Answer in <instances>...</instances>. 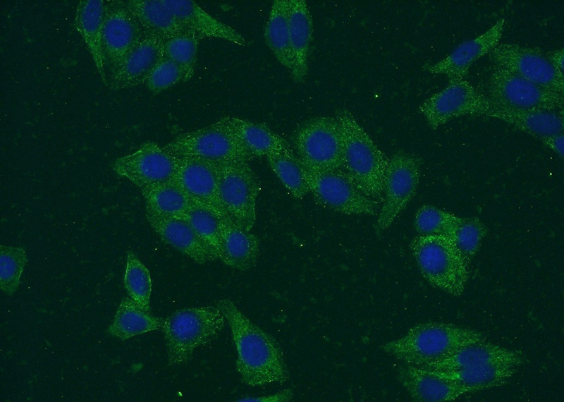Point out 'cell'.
<instances>
[{"instance_id":"obj_1","label":"cell","mask_w":564,"mask_h":402,"mask_svg":"<svg viewBox=\"0 0 564 402\" xmlns=\"http://www.w3.org/2000/svg\"><path fill=\"white\" fill-rule=\"evenodd\" d=\"M216 305L231 329L241 381L250 386L286 382L289 372L277 340L252 322L231 300L221 299Z\"/></svg>"},{"instance_id":"obj_2","label":"cell","mask_w":564,"mask_h":402,"mask_svg":"<svg viewBox=\"0 0 564 402\" xmlns=\"http://www.w3.org/2000/svg\"><path fill=\"white\" fill-rule=\"evenodd\" d=\"M335 118L342 135V169L362 194L381 205L389 158L350 110L337 109Z\"/></svg>"},{"instance_id":"obj_3","label":"cell","mask_w":564,"mask_h":402,"mask_svg":"<svg viewBox=\"0 0 564 402\" xmlns=\"http://www.w3.org/2000/svg\"><path fill=\"white\" fill-rule=\"evenodd\" d=\"M486 340L479 331L447 322H427L410 327L381 350L403 364L424 367L445 358L458 348Z\"/></svg>"},{"instance_id":"obj_4","label":"cell","mask_w":564,"mask_h":402,"mask_svg":"<svg viewBox=\"0 0 564 402\" xmlns=\"http://www.w3.org/2000/svg\"><path fill=\"white\" fill-rule=\"evenodd\" d=\"M226 318L215 305L178 310L164 319L161 330L167 348L168 363H185L194 351L212 341L223 329Z\"/></svg>"},{"instance_id":"obj_5","label":"cell","mask_w":564,"mask_h":402,"mask_svg":"<svg viewBox=\"0 0 564 402\" xmlns=\"http://www.w3.org/2000/svg\"><path fill=\"white\" fill-rule=\"evenodd\" d=\"M410 248L421 274L430 285L455 298L462 294L469 267L450 238L417 235Z\"/></svg>"},{"instance_id":"obj_6","label":"cell","mask_w":564,"mask_h":402,"mask_svg":"<svg viewBox=\"0 0 564 402\" xmlns=\"http://www.w3.org/2000/svg\"><path fill=\"white\" fill-rule=\"evenodd\" d=\"M293 145L304 166L319 171L342 169V135L335 117L320 116L304 122L294 133Z\"/></svg>"},{"instance_id":"obj_7","label":"cell","mask_w":564,"mask_h":402,"mask_svg":"<svg viewBox=\"0 0 564 402\" xmlns=\"http://www.w3.org/2000/svg\"><path fill=\"white\" fill-rule=\"evenodd\" d=\"M259 192V182L248 161L220 162L219 195L221 205L229 219L248 231L256 221Z\"/></svg>"},{"instance_id":"obj_8","label":"cell","mask_w":564,"mask_h":402,"mask_svg":"<svg viewBox=\"0 0 564 402\" xmlns=\"http://www.w3.org/2000/svg\"><path fill=\"white\" fill-rule=\"evenodd\" d=\"M422 158L415 154L397 152L388 159L383 200L376 215V229H388L415 195L421 176Z\"/></svg>"},{"instance_id":"obj_9","label":"cell","mask_w":564,"mask_h":402,"mask_svg":"<svg viewBox=\"0 0 564 402\" xmlns=\"http://www.w3.org/2000/svg\"><path fill=\"white\" fill-rule=\"evenodd\" d=\"M491 100L465 78H449L448 85L419 106V111L432 130L457 118L486 116Z\"/></svg>"},{"instance_id":"obj_10","label":"cell","mask_w":564,"mask_h":402,"mask_svg":"<svg viewBox=\"0 0 564 402\" xmlns=\"http://www.w3.org/2000/svg\"><path fill=\"white\" fill-rule=\"evenodd\" d=\"M304 169L309 192L318 205L346 215H377L380 205L362 194L343 169Z\"/></svg>"},{"instance_id":"obj_11","label":"cell","mask_w":564,"mask_h":402,"mask_svg":"<svg viewBox=\"0 0 564 402\" xmlns=\"http://www.w3.org/2000/svg\"><path fill=\"white\" fill-rule=\"evenodd\" d=\"M486 95L496 103L517 109L563 111L564 107V95L495 65L487 80Z\"/></svg>"},{"instance_id":"obj_12","label":"cell","mask_w":564,"mask_h":402,"mask_svg":"<svg viewBox=\"0 0 564 402\" xmlns=\"http://www.w3.org/2000/svg\"><path fill=\"white\" fill-rule=\"evenodd\" d=\"M164 147L176 158L197 157L218 161H250L253 158L240 142L216 121L182 133Z\"/></svg>"},{"instance_id":"obj_13","label":"cell","mask_w":564,"mask_h":402,"mask_svg":"<svg viewBox=\"0 0 564 402\" xmlns=\"http://www.w3.org/2000/svg\"><path fill=\"white\" fill-rule=\"evenodd\" d=\"M489 56L495 66L564 95V74L553 66L540 48L517 44H498L489 53Z\"/></svg>"},{"instance_id":"obj_14","label":"cell","mask_w":564,"mask_h":402,"mask_svg":"<svg viewBox=\"0 0 564 402\" xmlns=\"http://www.w3.org/2000/svg\"><path fill=\"white\" fill-rule=\"evenodd\" d=\"M220 162L197 157L177 158L176 170L171 180L191 202L223 218L228 215L219 195Z\"/></svg>"},{"instance_id":"obj_15","label":"cell","mask_w":564,"mask_h":402,"mask_svg":"<svg viewBox=\"0 0 564 402\" xmlns=\"http://www.w3.org/2000/svg\"><path fill=\"white\" fill-rule=\"evenodd\" d=\"M177 158L152 141L143 142L133 153L117 158L112 169L140 190L172 179Z\"/></svg>"},{"instance_id":"obj_16","label":"cell","mask_w":564,"mask_h":402,"mask_svg":"<svg viewBox=\"0 0 564 402\" xmlns=\"http://www.w3.org/2000/svg\"><path fill=\"white\" fill-rule=\"evenodd\" d=\"M144 31L126 1H105L103 47L108 75L118 68L140 41Z\"/></svg>"},{"instance_id":"obj_17","label":"cell","mask_w":564,"mask_h":402,"mask_svg":"<svg viewBox=\"0 0 564 402\" xmlns=\"http://www.w3.org/2000/svg\"><path fill=\"white\" fill-rule=\"evenodd\" d=\"M505 24L504 18L498 20L484 33L462 42L446 56L425 66L424 69L431 74L443 75L448 78H465L475 61L500 44Z\"/></svg>"},{"instance_id":"obj_18","label":"cell","mask_w":564,"mask_h":402,"mask_svg":"<svg viewBox=\"0 0 564 402\" xmlns=\"http://www.w3.org/2000/svg\"><path fill=\"white\" fill-rule=\"evenodd\" d=\"M527 360L525 355L519 351L503 347L485 340L464 346L448 356L422 367L436 372L493 365H513L520 367L527 363Z\"/></svg>"},{"instance_id":"obj_19","label":"cell","mask_w":564,"mask_h":402,"mask_svg":"<svg viewBox=\"0 0 564 402\" xmlns=\"http://www.w3.org/2000/svg\"><path fill=\"white\" fill-rule=\"evenodd\" d=\"M164 40L159 37L144 32L130 54L108 75L107 87L112 91H118L145 84L164 56Z\"/></svg>"},{"instance_id":"obj_20","label":"cell","mask_w":564,"mask_h":402,"mask_svg":"<svg viewBox=\"0 0 564 402\" xmlns=\"http://www.w3.org/2000/svg\"><path fill=\"white\" fill-rule=\"evenodd\" d=\"M399 383L415 401L447 402L473 393L470 389L425 368L403 364L396 370Z\"/></svg>"},{"instance_id":"obj_21","label":"cell","mask_w":564,"mask_h":402,"mask_svg":"<svg viewBox=\"0 0 564 402\" xmlns=\"http://www.w3.org/2000/svg\"><path fill=\"white\" fill-rule=\"evenodd\" d=\"M104 0H81L75 12L73 26L81 37L103 84L107 87V71L103 47Z\"/></svg>"},{"instance_id":"obj_22","label":"cell","mask_w":564,"mask_h":402,"mask_svg":"<svg viewBox=\"0 0 564 402\" xmlns=\"http://www.w3.org/2000/svg\"><path fill=\"white\" fill-rule=\"evenodd\" d=\"M180 24L200 39L217 38L240 46L246 44L243 36L232 27L217 20L194 1L163 0Z\"/></svg>"},{"instance_id":"obj_23","label":"cell","mask_w":564,"mask_h":402,"mask_svg":"<svg viewBox=\"0 0 564 402\" xmlns=\"http://www.w3.org/2000/svg\"><path fill=\"white\" fill-rule=\"evenodd\" d=\"M146 219L156 233L194 262L205 264L216 259L207 246L183 219L145 213Z\"/></svg>"},{"instance_id":"obj_24","label":"cell","mask_w":564,"mask_h":402,"mask_svg":"<svg viewBox=\"0 0 564 402\" xmlns=\"http://www.w3.org/2000/svg\"><path fill=\"white\" fill-rule=\"evenodd\" d=\"M491 102L486 116L504 121L538 140L563 133V111L517 109Z\"/></svg>"},{"instance_id":"obj_25","label":"cell","mask_w":564,"mask_h":402,"mask_svg":"<svg viewBox=\"0 0 564 402\" xmlns=\"http://www.w3.org/2000/svg\"><path fill=\"white\" fill-rule=\"evenodd\" d=\"M216 122L231 133L253 157H266L291 149L286 140L263 123L236 116H224Z\"/></svg>"},{"instance_id":"obj_26","label":"cell","mask_w":564,"mask_h":402,"mask_svg":"<svg viewBox=\"0 0 564 402\" xmlns=\"http://www.w3.org/2000/svg\"><path fill=\"white\" fill-rule=\"evenodd\" d=\"M221 253L219 260L227 266L247 271L255 266L259 241L258 237L234 223L229 217L221 218Z\"/></svg>"},{"instance_id":"obj_27","label":"cell","mask_w":564,"mask_h":402,"mask_svg":"<svg viewBox=\"0 0 564 402\" xmlns=\"http://www.w3.org/2000/svg\"><path fill=\"white\" fill-rule=\"evenodd\" d=\"M289 30L293 66L290 72L296 83H303L308 73V59L313 37V20L305 0H289Z\"/></svg>"},{"instance_id":"obj_28","label":"cell","mask_w":564,"mask_h":402,"mask_svg":"<svg viewBox=\"0 0 564 402\" xmlns=\"http://www.w3.org/2000/svg\"><path fill=\"white\" fill-rule=\"evenodd\" d=\"M128 7L145 32L164 41L188 31L163 0H128Z\"/></svg>"},{"instance_id":"obj_29","label":"cell","mask_w":564,"mask_h":402,"mask_svg":"<svg viewBox=\"0 0 564 402\" xmlns=\"http://www.w3.org/2000/svg\"><path fill=\"white\" fill-rule=\"evenodd\" d=\"M289 0L273 1L264 30L265 42L277 61L288 71L293 66L289 30Z\"/></svg>"},{"instance_id":"obj_30","label":"cell","mask_w":564,"mask_h":402,"mask_svg":"<svg viewBox=\"0 0 564 402\" xmlns=\"http://www.w3.org/2000/svg\"><path fill=\"white\" fill-rule=\"evenodd\" d=\"M519 368L513 365H493L451 371H431L455 382L475 393L506 384Z\"/></svg>"},{"instance_id":"obj_31","label":"cell","mask_w":564,"mask_h":402,"mask_svg":"<svg viewBox=\"0 0 564 402\" xmlns=\"http://www.w3.org/2000/svg\"><path fill=\"white\" fill-rule=\"evenodd\" d=\"M161 318L142 310L132 298H123L107 332L112 336L125 340L134 336L159 329Z\"/></svg>"},{"instance_id":"obj_32","label":"cell","mask_w":564,"mask_h":402,"mask_svg":"<svg viewBox=\"0 0 564 402\" xmlns=\"http://www.w3.org/2000/svg\"><path fill=\"white\" fill-rule=\"evenodd\" d=\"M148 214L183 219L191 202L172 181L156 184L141 190Z\"/></svg>"},{"instance_id":"obj_33","label":"cell","mask_w":564,"mask_h":402,"mask_svg":"<svg viewBox=\"0 0 564 402\" xmlns=\"http://www.w3.org/2000/svg\"><path fill=\"white\" fill-rule=\"evenodd\" d=\"M266 158L271 171L293 197L302 199L309 192L304 166L291 149Z\"/></svg>"},{"instance_id":"obj_34","label":"cell","mask_w":564,"mask_h":402,"mask_svg":"<svg viewBox=\"0 0 564 402\" xmlns=\"http://www.w3.org/2000/svg\"><path fill=\"white\" fill-rule=\"evenodd\" d=\"M207 246L216 260L221 253V217L200 205L191 202L183 219Z\"/></svg>"},{"instance_id":"obj_35","label":"cell","mask_w":564,"mask_h":402,"mask_svg":"<svg viewBox=\"0 0 564 402\" xmlns=\"http://www.w3.org/2000/svg\"><path fill=\"white\" fill-rule=\"evenodd\" d=\"M123 282L130 298L142 310L149 312L152 286L150 273L131 250L127 252Z\"/></svg>"},{"instance_id":"obj_36","label":"cell","mask_w":564,"mask_h":402,"mask_svg":"<svg viewBox=\"0 0 564 402\" xmlns=\"http://www.w3.org/2000/svg\"><path fill=\"white\" fill-rule=\"evenodd\" d=\"M200 39L186 32L164 41V56L176 63L184 73V83L194 75Z\"/></svg>"},{"instance_id":"obj_37","label":"cell","mask_w":564,"mask_h":402,"mask_svg":"<svg viewBox=\"0 0 564 402\" xmlns=\"http://www.w3.org/2000/svg\"><path fill=\"white\" fill-rule=\"evenodd\" d=\"M484 223L477 217H460L450 236L469 267L487 234Z\"/></svg>"},{"instance_id":"obj_38","label":"cell","mask_w":564,"mask_h":402,"mask_svg":"<svg viewBox=\"0 0 564 402\" xmlns=\"http://www.w3.org/2000/svg\"><path fill=\"white\" fill-rule=\"evenodd\" d=\"M460 217L435 206L425 205L417 211L414 226L418 235L450 237Z\"/></svg>"},{"instance_id":"obj_39","label":"cell","mask_w":564,"mask_h":402,"mask_svg":"<svg viewBox=\"0 0 564 402\" xmlns=\"http://www.w3.org/2000/svg\"><path fill=\"white\" fill-rule=\"evenodd\" d=\"M27 261L23 248L0 246V288L4 293L12 296L17 291Z\"/></svg>"},{"instance_id":"obj_40","label":"cell","mask_w":564,"mask_h":402,"mask_svg":"<svg viewBox=\"0 0 564 402\" xmlns=\"http://www.w3.org/2000/svg\"><path fill=\"white\" fill-rule=\"evenodd\" d=\"M181 82L184 83V73L181 68L164 56L147 78L145 85L153 95H157Z\"/></svg>"},{"instance_id":"obj_41","label":"cell","mask_w":564,"mask_h":402,"mask_svg":"<svg viewBox=\"0 0 564 402\" xmlns=\"http://www.w3.org/2000/svg\"><path fill=\"white\" fill-rule=\"evenodd\" d=\"M293 398V391L290 389L281 390L276 394L262 396H248L244 397L237 401H262V402H287Z\"/></svg>"},{"instance_id":"obj_42","label":"cell","mask_w":564,"mask_h":402,"mask_svg":"<svg viewBox=\"0 0 564 402\" xmlns=\"http://www.w3.org/2000/svg\"><path fill=\"white\" fill-rule=\"evenodd\" d=\"M539 140L561 159L563 158V133L542 137Z\"/></svg>"},{"instance_id":"obj_43","label":"cell","mask_w":564,"mask_h":402,"mask_svg":"<svg viewBox=\"0 0 564 402\" xmlns=\"http://www.w3.org/2000/svg\"><path fill=\"white\" fill-rule=\"evenodd\" d=\"M546 56L553 66L560 73L564 70V49H556L548 52H545Z\"/></svg>"}]
</instances>
